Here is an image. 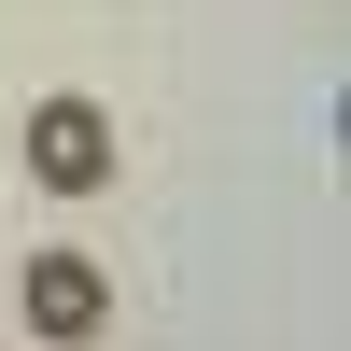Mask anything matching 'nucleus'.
Here are the masks:
<instances>
[{
	"label": "nucleus",
	"instance_id": "obj_1",
	"mask_svg": "<svg viewBox=\"0 0 351 351\" xmlns=\"http://www.w3.org/2000/svg\"><path fill=\"white\" fill-rule=\"evenodd\" d=\"M28 183H43V197H99V183H112L99 99H43V112H28Z\"/></svg>",
	"mask_w": 351,
	"mask_h": 351
},
{
	"label": "nucleus",
	"instance_id": "obj_2",
	"mask_svg": "<svg viewBox=\"0 0 351 351\" xmlns=\"http://www.w3.org/2000/svg\"><path fill=\"white\" fill-rule=\"evenodd\" d=\"M99 309H112V281L84 267V253H28V324H43V337H84Z\"/></svg>",
	"mask_w": 351,
	"mask_h": 351
}]
</instances>
